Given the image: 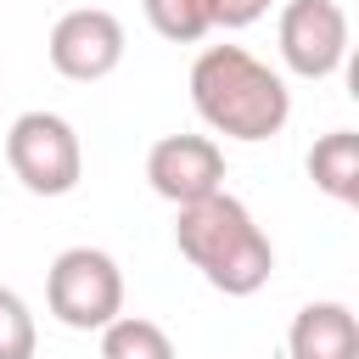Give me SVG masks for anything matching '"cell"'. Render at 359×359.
Wrapping results in <instances>:
<instances>
[{
    "label": "cell",
    "mask_w": 359,
    "mask_h": 359,
    "mask_svg": "<svg viewBox=\"0 0 359 359\" xmlns=\"http://www.w3.org/2000/svg\"><path fill=\"white\" fill-rule=\"evenodd\" d=\"M275 39L297 79H331L348 62V11L337 0H286Z\"/></svg>",
    "instance_id": "5b68a950"
},
{
    "label": "cell",
    "mask_w": 359,
    "mask_h": 359,
    "mask_svg": "<svg viewBox=\"0 0 359 359\" xmlns=\"http://www.w3.org/2000/svg\"><path fill=\"white\" fill-rule=\"evenodd\" d=\"M34 348H39L34 309L22 303V292L0 286V359H34Z\"/></svg>",
    "instance_id": "7c38bea8"
},
{
    "label": "cell",
    "mask_w": 359,
    "mask_h": 359,
    "mask_svg": "<svg viewBox=\"0 0 359 359\" xmlns=\"http://www.w3.org/2000/svg\"><path fill=\"white\" fill-rule=\"evenodd\" d=\"M191 107L224 140H269L292 118L286 79L241 45H208L191 62Z\"/></svg>",
    "instance_id": "6da1fadb"
},
{
    "label": "cell",
    "mask_w": 359,
    "mask_h": 359,
    "mask_svg": "<svg viewBox=\"0 0 359 359\" xmlns=\"http://www.w3.org/2000/svg\"><path fill=\"white\" fill-rule=\"evenodd\" d=\"M146 180L163 202L185 208L224 191V146L213 135H163L146 151Z\"/></svg>",
    "instance_id": "52a82bcc"
},
{
    "label": "cell",
    "mask_w": 359,
    "mask_h": 359,
    "mask_svg": "<svg viewBox=\"0 0 359 359\" xmlns=\"http://www.w3.org/2000/svg\"><path fill=\"white\" fill-rule=\"evenodd\" d=\"M286 353L292 359H359V320H353V309L337 303V297L303 303L292 314Z\"/></svg>",
    "instance_id": "ba28073f"
},
{
    "label": "cell",
    "mask_w": 359,
    "mask_h": 359,
    "mask_svg": "<svg viewBox=\"0 0 359 359\" xmlns=\"http://www.w3.org/2000/svg\"><path fill=\"white\" fill-rule=\"evenodd\" d=\"M101 359H174V342L146 314H118L101 325Z\"/></svg>",
    "instance_id": "30bf717a"
},
{
    "label": "cell",
    "mask_w": 359,
    "mask_h": 359,
    "mask_svg": "<svg viewBox=\"0 0 359 359\" xmlns=\"http://www.w3.org/2000/svg\"><path fill=\"white\" fill-rule=\"evenodd\" d=\"M146 22L168 39V45H196L213 28V0H140Z\"/></svg>",
    "instance_id": "8fae6325"
},
{
    "label": "cell",
    "mask_w": 359,
    "mask_h": 359,
    "mask_svg": "<svg viewBox=\"0 0 359 359\" xmlns=\"http://www.w3.org/2000/svg\"><path fill=\"white\" fill-rule=\"evenodd\" d=\"M275 0H213V28H247L269 11Z\"/></svg>",
    "instance_id": "4fadbf2b"
},
{
    "label": "cell",
    "mask_w": 359,
    "mask_h": 359,
    "mask_svg": "<svg viewBox=\"0 0 359 359\" xmlns=\"http://www.w3.org/2000/svg\"><path fill=\"white\" fill-rule=\"evenodd\" d=\"M45 309L67 331H101L123 314V269L101 247H67L45 269Z\"/></svg>",
    "instance_id": "3957f363"
},
{
    "label": "cell",
    "mask_w": 359,
    "mask_h": 359,
    "mask_svg": "<svg viewBox=\"0 0 359 359\" xmlns=\"http://www.w3.org/2000/svg\"><path fill=\"white\" fill-rule=\"evenodd\" d=\"M309 180H314L331 202L353 208V202H359V135H353V129L320 135V140L309 146Z\"/></svg>",
    "instance_id": "9c48e42d"
},
{
    "label": "cell",
    "mask_w": 359,
    "mask_h": 359,
    "mask_svg": "<svg viewBox=\"0 0 359 359\" xmlns=\"http://www.w3.org/2000/svg\"><path fill=\"white\" fill-rule=\"evenodd\" d=\"M123 45H129V39H123V22H118L112 11H101V6L62 11L56 28H50V39H45L50 67H56L62 79H73V84H95V79L118 73Z\"/></svg>",
    "instance_id": "8992f818"
},
{
    "label": "cell",
    "mask_w": 359,
    "mask_h": 359,
    "mask_svg": "<svg viewBox=\"0 0 359 359\" xmlns=\"http://www.w3.org/2000/svg\"><path fill=\"white\" fill-rule=\"evenodd\" d=\"M174 247L224 297H252L275 275V247H269L264 224L230 191H213L202 202H185L180 219H174Z\"/></svg>",
    "instance_id": "7a4b0ae2"
},
{
    "label": "cell",
    "mask_w": 359,
    "mask_h": 359,
    "mask_svg": "<svg viewBox=\"0 0 359 359\" xmlns=\"http://www.w3.org/2000/svg\"><path fill=\"white\" fill-rule=\"evenodd\" d=\"M6 168L22 180V191L34 196H67L79 180H84V146H79V129L62 118V112H22L11 129H6Z\"/></svg>",
    "instance_id": "277c9868"
}]
</instances>
